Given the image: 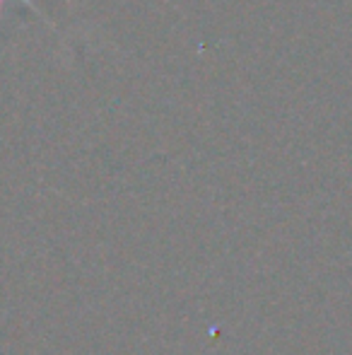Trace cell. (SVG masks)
Wrapping results in <instances>:
<instances>
[{
    "mask_svg": "<svg viewBox=\"0 0 352 355\" xmlns=\"http://www.w3.org/2000/svg\"><path fill=\"white\" fill-rule=\"evenodd\" d=\"M3 3H5V0H0V10H3ZM22 3H27V5H29V8H34V5H32V3H29V0H22ZM34 10H37V8H34Z\"/></svg>",
    "mask_w": 352,
    "mask_h": 355,
    "instance_id": "obj_1",
    "label": "cell"
}]
</instances>
